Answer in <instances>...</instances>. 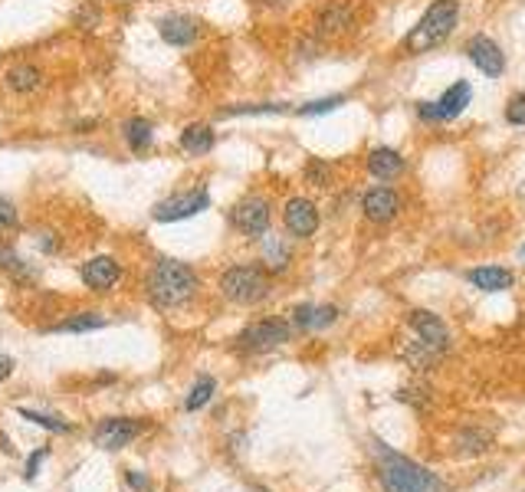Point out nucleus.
I'll return each mask as SVG.
<instances>
[{
	"label": "nucleus",
	"instance_id": "f257e3e1",
	"mask_svg": "<svg viewBox=\"0 0 525 492\" xmlns=\"http://www.w3.org/2000/svg\"><path fill=\"white\" fill-rule=\"evenodd\" d=\"M374 456H378V479H381L384 492H446V486L434 472L401 453H394L381 440H374Z\"/></svg>",
	"mask_w": 525,
	"mask_h": 492
},
{
	"label": "nucleus",
	"instance_id": "f03ea898",
	"mask_svg": "<svg viewBox=\"0 0 525 492\" xmlns=\"http://www.w3.org/2000/svg\"><path fill=\"white\" fill-rule=\"evenodd\" d=\"M145 289H148L154 309H178L197 292V272L188 263L158 260L145 279Z\"/></svg>",
	"mask_w": 525,
	"mask_h": 492
},
{
	"label": "nucleus",
	"instance_id": "7ed1b4c3",
	"mask_svg": "<svg viewBox=\"0 0 525 492\" xmlns=\"http://www.w3.org/2000/svg\"><path fill=\"white\" fill-rule=\"evenodd\" d=\"M456 23H460V4H456V0H434L424 11V17L411 27V33H407L404 43H401V50L411 53V56L437 50L440 43L450 40V33L456 30Z\"/></svg>",
	"mask_w": 525,
	"mask_h": 492
},
{
	"label": "nucleus",
	"instance_id": "20e7f679",
	"mask_svg": "<svg viewBox=\"0 0 525 492\" xmlns=\"http://www.w3.org/2000/svg\"><path fill=\"white\" fill-rule=\"evenodd\" d=\"M221 292L237 305H256L270 296V272L262 266H230L221 276Z\"/></svg>",
	"mask_w": 525,
	"mask_h": 492
},
{
	"label": "nucleus",
	"instance_id": "39448f33",
	"mask_svg": "<svg viewBox=\"0 0 525 492\" xmlns=\"http://www.w3.org/2000/svg\"><path fill=\"white\" fill-rule=\"evenodd\" d=\"M270 221H273V207L260 194L243 197L240 204H233L230 211V223L243 237H262V233H270Z\"/></svg>",
	"mask_w": 525,
	"mask_h": 492
},
{
	"label": "nucleus",
	"instance_id": "423d86ee",
	"mask_svg": "<svg viewBox=\"0 0 525 492\" xmlns=\"http://www.w3.org/2000/svg\"><path fill=\"white\" fill-rule=\"evenodd\" d=\"M211 207V194L197 188V191H184V194H171L152 207V217L158 223H174V221H188V217H197Z\"/></svg>",
	"mask_w": 525,
	"mask_h": 492
},
{
	"label": "nucleus",
	"instance_id": "0eeeda50",
	"mask_svg": "<svg viewBox=\"0 0 525 492\" xmlns=\"http://www.w3.org/2000/svg\"><path fill=\"white\" fill-rule=\"evenodd\" d=\"M237 342H240L243 352H270V348H279V345L289 342V325L279 319H260L246 325Z\"/></svg>",
	"mask_w": 525,
	"mask_h": 492
},
{
	"label": "nucleus",
	"instance_id": "6e6552de",
	"mask_svg": "<svg viewBox=\"0 0 525 492\" xmlns=\"http://www.w3.org/2000/svg\"><path fill=\"white\" fill-rule=\"evenodd\" d=\"M407 321H411V329L417 332V342L430 348L434 354H444L450 348V332H446V325L440 315L427 309H411L407 312Z\"/></svg>",
	"mask_w": 525,
	"mask_h": 492
},
{
	"label": "nucleus",
	"instance_id": "1a4fd4ad",
	"mask_svg": "<svg viewBox=\"0 0 525 492\" xmlns=\"http://www.w3.org/2000/svg\"><path fill=\"white\" fill-rule=\"evenodd\" d=\"M401 207H404L401 194L394 191L391 184H384V181L378 184V188H371V191H364V197H362V213L371 223H378V227L391 223L394 217L401 213Z\"/></svg>",
	"mask_w": 525,
	"mask_h": 492
},
{
	"label": "nucleus",
	"instance_id": "9d476101",
	"mask_svg": "<svg viewBox=\"0 0 525 492\" xmlns=\"http://www.w3.org/2000/svg\"><path fill=\"white\" fill-rule=\"evenodd\" d=\"M142 433V423L131 421V417H109V421H102L96 430H92V443L99 446V450H121V446H129L135 437Z\"/></svg>",
	"mask_w": 525,
	"mask_h": 492
},
{
	"label": "nucleus",
	"instance_id": "9b49d317",
	"mask_svg": "<svg viewBox=\"0 0 525 492\" xmlns=\"http://www.w3.org/2000/svg\"><path fill=\"white\" fill-rule=\"evenodd\" d=\"M466 56H470V63H473L483 76H489V79H499L505 72V53L499 50V43L489 40V37H473V40L466 43Z\"/></svg>",
	"mask_w": 525,
	"mask_h": 492
},
{
	"label": "nucleus",
	"instance_id": "f8f14e48",
	"mask_svg": "<svg viewBox=\"0 0 525 492\" xmlns=\"http://www.w3.org/2000/svg\"><path fill=\"white\" fill-rule=\"evenodd\" d=\"M283 223L293 237L305 240V237H312V233L319 230V207H315L309 197H293V201H286Z\"/></svg>",
	"mask_w": 525,
	"mask_h": 492
},
{
	"label": "nucleus",
	"instance_id": "ddd939ff",
	"mask_svg": "<svg viewBox=\"0 0 525 492\" xmlns=\"http://www.w3.org/2000/svg\"><path fill=\"white\" fill-rule=\"evenodd\" d=\"M319 37H342L354 27V7L348 0H329L322 11H319Z\"/></svg>",
	"mask_w": 525,
	"mask_h": 492
},
{
	"label": "nucleus",
	"instance_id": "4468645a",
	"mask_svg": "<svg viewBox=\"0 0 525 492\" xmlns=\"http://www.w3.org/2000/svg\"><path fill=\"white\" fill-rule=\"evenodd\" d=\"M79 276H82V282H86V289L109 292L112 286L121 279V266L115 256H96V260H89L86 266H82Z\"/></svg>",
	"mask_w": 525,
	"mask_h": 492
},
{
	"label": "nucleus",
	"instance_id": "2eb2a0df",
	"mask_svg": "<svg viewBox=\"0 0 525 492\" xmlns=\"http://www.w3.org/2000/svg\"><path fill=\"white\" fill-rule=\"evenodd\" d=\"M470 99H473V86L466 79H456L450 89L440 96V99L434 102L437 109V121H454L456 115H463V109L470 105Z\"/></svg>",
	"mask_w": 525,
	"mask_h": 492
},
{
	"label": "nucleus",
	"instance_id": "dca6fc26",
	"mask_svg": "<svg viewBox=\"0 0 525 492\" xmlns=\"http://www.w3.org/2000/svg\"><path fill=\"white\" fill-rule=\"evenodd\" d=\"M158 33H162V40L171 43V46H191V43L197 40V33H201V27H197L194 17L171 13V17H164V21L158 23Z\"/></svg>",
	"mask_w": 525,
	"mask_h": 492
},
{
	"label": "nucleus",
	"instance_id": "f3484780",
	"mask_svg": "<svg viewBox=\"0 0 525 492\" xmlns=\"http://www.w3.org/2000/svg\"><path fill=\"white\" fill-rule=\"evenodd\" d=\"M404 158H401V151L394 148H371V154H368V171L378 178V181H394V178H401L404 174Z\"/></svg>",
	"mask_w": 525,
	"mask_h": 492
},
{
	"label": "nucleus",
	"instance_id": "a211bd4d",
	"mask_svg": "<svg viewBox=\"0 0 525 492\" xmlns=\"http://www.w3.org/2000/svg\"><path fill=\"white\" fill-rule=\"evenodd\" d=\"M338 319V309L335 305H296L293 309V321L296 329H303V332H315V329H329L332 321Z\"/></svg>",
	"mask_w": 525,
	"mask_h": 492
},
{
	"label": "nucleus",
	"instance_id": "6ab92c4d",
	"mask_svg": "<svg viewBox=\"0 0 525 492\" xmlns=\"http://www.w3.org/2000/svg\"><path fill=\"white\" fill-rule=\"evenodd\" d=\"M470 282L483 292H505L512 289L515 272L505 266H479V270H470Z\"/></svg>",
	"mask_w": 525,
	"mask_h": 492
},
{
	"label": "nucleus",
	"instance_id": "aec40b11",
	"mask_svg": "<svg viewBox=\"0 0 525 492\" xmlns=\"http://www.w3.org/2000/svg\"><path fill=\"white\" fill-rule=\"evenodd\" d=\"M181 148L194 158H201V154H211L213 148V129L211 125H188L181 131Z\"/></svg>",
	"mask_w": 525,
	"mask_h": 492
},
{
	"label": "nucleus",
	"instance_id": "412c9836",
	"mask_svg": "<svg viewBox=\"0 0 525 492\" xmlns=\"http://www.w3.org/2000/svg\"><path fill=\"white\" fill-rule=\"evenodd\" d=\"M4 82H7V89H11V92H33V89H40L43 72L37 70L33 63H21V66H13V70H7Z\"/></svg>",
	"mask_w": 525,
	"mask_h": 492
},
{
	"label": "nucleus",
	"instance_id": "4be33fe9",
	"mask_svg": "<svg viewBox=\"0 0 525 492\" xmlns=\"http://www.w3.org/2000/svg\"><path fill=\"white\" fill-rule=\"evenodd\" d=\"M262 237H266V233H262ZM262 263H266V270L270 272H283L286 266H289V246H286L279 237H273V233L262 240Z\"/></svg>",
	"mask_w": 525,
	"mask_h": 492
},
{
	"label": "nucleus",
	"instance_id": "5701e85b",
	"mask_svg": "<svg viewBox=\"0 0 525 492\" xmlns=\"http://www.w3.org/2000/svg\"><path fill=\"white\" fill-rule=\"evenodd\" d=\"M152 138H154V129L148 119H129L125 121V141H129V148L138 154V151H148L152 148Z\"/></svg>",
	"mask_w": 525,
	"mask_h": 492
},
{
	"label": "nucleus",
	"instance_id": "b1692460",
	"mask_svg": "<svg viewBox=\"0 0 525 492\" xmlns=\"http://www.w3.org/2000/svg\"><path fill=\"white\" fill-rule=\"evenodd\" d=\"M92 329H105V319H102L99 312H79L76 319L60 321L53 332H92Z\"/></svg>",
	"mask_w": 525,
	"mask_h": 492
},
{
	"label": "nucleus",
	"instance_id": "393cba45",
	"mask_svg": "<svg viewBox=\"0 0 525 492\" xmlns=\"http://www.w3.org/2000/svg\"><path fill=\"white\" fill-rule=\"evenodd\" d=\"M213 391H217V381H213L211 374H201V378H197V384L191 388V394H188L184 407H188V411H201L204 404L213 397Z\"/></svg>",
	"mask_w": 525,
	"mask_h": 492
},
{
	"label": "nucleus",
	"instance_id": "a878e982",
	"mask_svg": "<svg viewBox=\"0 0 525 492\" xmlns=\"http://www.w3.org/2000/svg\"><path fill=\"white\" fill-rule=\"evenodd\" d=\"M17 413H21L23 421H30L33 427H43V430H50V433H70L72 430L70 423L60 421V417H46V413L30 411V407H17Z\"/></svg>",
	"mask_w": 525,
	"mask_h": 492
},
{
	"label": "nucleus",
	"instance_id": "bb28decb",
	"mask_svg": "<svg viewBox=\"0 0 525 492\" xmlns=\"http://www.w3.org/2000/svg\"><path fill=\"white\" fill-rule=\"evenodd\" d=\"M305 181L315 184V188H329L332 184V164L322 158H309L305 161Z\"/></svg>",
	"mask_w": 525,
	"mask_h": 492
},
{
	"label": "nucleus",
	"instance_id": "cd10ccee",
	"mask_svg": "<svg viewBox=\"0 0 525 492\" xmlns=\"http://www.w3.org/2000/svg\"><path fill=\"white\" fill-rule=\"evenodd\" d=\"M345 99L348 96H325V99H312V102H305V105H299V115H329V112H335V109H342L345 105Z\"/></svg>",
	"mask_w": 525,
	"mask_h": 492
},
{
	"label": "nucleus",
	"instance_id": "c85d7f7f",
	"mask_svg": "<svg viewBox=\"0 0 525 492\" xmlns=\"http://www.w3.org/2000/svg\"><path fill=\"white\" fill-rule=\"evenodd\" d=\"M283 112H289L286 102H260V105H233L223 115H283Z\"/></svg>",
	"mask_w": 525,
	"mask_h": 492
},
{
	"label": "nucleus",
	"instance_id": "c756f323",
	"mask_svg": "<svg viewBox=\"0 0 525 492\" xmlns=\"http://www.w3.org/2000/svg\"><path fill=\"white\" fill-rule=\"evenodd\" d=\"M0 270H11L17 272V276H27V270H23V260L17 256V250H13L11 243L0 240Z\"/></svg>",
	"mask_w": 525,
	"mask_h": 492
},
{
	"label": "nucleus",
	"instance_id": "7c9ffc66",
	"mask_svg": "<svg viewBox=\"0 0 525 492\" xmlns=\"http://www.w3.org/2000/svg\"><path fill=\"white\" fill-rule=\"evenodd\" d=\"M505 121L509 125H525V92H515L505 102Z\"/></svg>",
	"mask_w": 525,
	"mask_h": 492
},
{
	"label": "nucleus",
	"instance_id": "2f4dec72",
	"mask_svg": "<svg viewBox=\"0 0 525 492\" xmlns=\"http://www.w3.org/2000/svg\"><path fill=\"white\" fill-rule=\"evenodd\" d=\"M17 223H21V217H17V207H13L7 197H0V233H4V230H17Z\"/></svg>",
	"mask_w": 525,
	"mask_h": 492
},
{
	"label": "nucleus",
	"instance_id": "473e14b6",
	"mask_svg": "<svg viewBox=\"0 0 525 492\" xmlns=\"http://www.w3.org/2000/svg\"><path fill=\"white\" fill-rule=\"evenodd\" d=\"M46 456H50V450L43 446V450H37L30 460H27V479H33V476H37V470H40V463L46 460Z\"/></svg>",
	"mask_w": 525,
	"mask_h": 492
},
{
	"label": "nucleus",
	"instance_id": "72a5a7b5",
	"mask_svg": "<svg viewBox=\"0 0 525 492\" xmlns=\"http://www.w3.org/2000/svg\"><path fill=\"white\" fill-rule=\"evenodd\" d=\"M129 486H131V489H138V492H148V489H152L148 476H145V472H138V470L129 472Z\"/></svg>",
	"mask_w": 525,
	"mask_h": 492
},
{
	"label": "nucleus",
	"instance_id": "f704fd0d",
	"mask_svg": "<svg viewBox=\"0 0 525 492\" xmlns=\"http://www.w3.org/2000/svg\"><path fill=\"white\" fill-rule=\"evenodd\" d=\"M460 443H466V453H479V450H483V446H479V443H483V437H476V433H466V437H460Z\"/></svg>",
	"mask_w": 525,
	"mask_h": 492
},
{
	"label": "nucleus",
	"instance_id": "c9c22d12",
	"mask_svg": "<svg viewBox=\"0 0 525 492\" xmlns=\"http://www.w3.org/2000/svg\"><path fill=\"white\" fill-rule=\"evenodd\" d=\"M13 374V358H7V354H0V381H7Z\"/></svg>",
	"mask_w": 525,
	"mask_h": 492
},
{
	"label": "nucleus",
	"instance_id": "e433bc0d",
	"mask_svg": "<svg viewBox=\"0 0 525 492\" xmlns=\"http://www.w3.org/2000/svg\"><path fill=\"white\" fill-rule=\"evenodd\" d=\"M266 7H279V4H286V0H262Z\"/></svg>",
	"mask_w": 525,
	"mask_h": 492
},
{
	"label": "nucleus",
	"instance_id": "4c0bfd02",
	"mask_svg": "<svg viewBox=\"0 0 525 492\" xmlns=\"http://www.w3.org/2000/svg\"><path fill=\"white\" fill-rule=\"evenodd\" d=\"M519 260L525 263V243H522V246H519Z\"/></svg>",
	"mask_w": 525,
	"mask_h": 492
}]
</instances>
